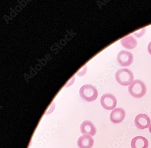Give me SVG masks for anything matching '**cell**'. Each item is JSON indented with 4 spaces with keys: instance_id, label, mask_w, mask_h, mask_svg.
I'll use <instances>...</instances> for the list:
<instances>
[{
    "instance_id": "3",
    "label": "cell",
    "mask_w": 151,
    "mask_h": 148,
    "mask_svg": "<svg viewBox=\"0 0 151 148\" xmlns=\"http://www.w3.org/2000/svg\"><path fill=\"white\" fill-rule=\"evenodd\" d=\"M80 94L83 100L91 102L96 100L98 93L97 90L94 86L90 84H86L80 89Z\"/></svg>"
},
{
    "instance_id": "4",
    "label": "cell",
    "mask_w": 151,
    "mask_h": 148,
    "mask_svg": "<svg viewBox=\"0 0 151 148\" xmlns=\"http://www.w3.org/2000/svg\"><path fill=\"white\" fill-rule=\"evenodd\" d=\"M117 59L120 66L128 67L133 63L134 55L129 51L122 50L118 53Z\"/></svg>"
},
{
    "instance_id": "5",
    "label": "cell",
    "mask_w": 151,
    "mask_h": 148,
    "mask_svg": "<svg viewBox=\"0 0 151 148\" xmlns=\"http://www.w3.org/2000/svg\"><path fill=\"white\" fill-rule=\"evenodd\" d=\"M102 107L107 110H112L116 107L117 99L114 95L106 93L102 95L100 100Z\"/></svg>"
},
{
    "instance_id": "8",
    "label": "cell",
    "mask_w": 151,
    "mask_h": 148,
    "mask_svg": "<svg viewBox=\"0 0 151 148\" xmlns=\"http://www.w3.org/2000/svg\"><path fill=\"white\" fill-rule=\"evenodd\" d=\"M81 131L83 134L93 136L96 134V129L93 123L89 121H85L81 125Z\"/></svg>"
},
{
    "instance_id": "2",
    "label": "cell",
    "mask_w": 151,
    "mask_h": 148,
    "mask_svg": "<svg viewBox=\"0 0 151 148\" xmlns=\"http://www.w3.org/2000/svg\"><path fill=\"white\" fill-rule=\"evenodd\" d=\"M115 78L119 84L123 86H128L134 82V74L129 69H119L115 74Z\"/></svg>"
},
{
    "instance_id": "7",
    "label": "cell",
    "mask_w": 151,
    "mask_h": 148,
    "mask_svg": "<svg viewBox=\"0 0 151 148\" xmlns=\"http://www.w3.org/2000/svg\"><path fill=\"white\" fill-rule=\"evenodd\" d=\"M126 112L124 109L122 108H115L110 114V120L114 124H119L124 120Z\"/></svg>"
},
{
    "instance_id": "10",
    "label": "cell",
    "mask_w": 151,
    "mask_h": 148,
    "mask_svg": "<svg viewBox=\"0 0 151 148\" xmlns=\"http://www.w3.org/2000/svg\"><path fill=\"white\" fill-rule=\"evenodd\" d=\"M121 44L126 49L132 50L137 46V42L133 36L129 35L126 36L121 40Z\"/></svg>"
},
{
    "instance_id": "11",
    "label": "cell",
    "mask_w": 151,
    "mask_h": 148,
    "mask_svg": "<svg viewBox=\"0 0 151 148\" xmlns=\"http://www.w3.org/2000/svg\"><path fill=\"white\" fill-rule=\"evenodd\" d=\"M132 148H148V142L145 138L141 136L135 137L132 140Z\"/></svg>"
},
{
    "instance_id": "1",
    "label": "cell",
    "mask_w": 151,
    "mask_h": 148,
    "mask_svg": "<svg viewBox=\"0 0 151 148\" xmlns=\"http://www.w3.org/2000/svg\"><path fill=\"white\" fill-rule=\"evenodd\" d=\"M147 90L146 84L138 79L134 81L128 88V91L130 95L137 99L143 97L146 94Z\"/></svg>"
},
{
    "instance_id": "12",
    "label": "cell",
    "mask_w": 151,
    "mask_h": 148,
    "mask_svg": "<svg viewBox=\"0 0 151 148\" xmlns=\"http://www.w3.org/2000/svg\"><path fill=\"white\" fill-rule=\"evenodd\" d=\"M147 50H148V51L149 54L151 55V41L149 43V44H148V47H147Z\"/></svg>"
},
{
    "instance_id": "13",
    "label": "cell",
    "mask_w": 151,
    "mask_h": 148,
    "mask_svg": "<svg viewBox=\"0 0 151 148\" xmlns=\"http://www.w3.org/2000/svg\"><path fill=\"white\" fill-rule=\"evenodd\" d=\"M149 132L150 133V134H151V124L150 125V126L149 127Z\"/></svg>"
},
{
    "instance_id": "9",
    "label": "cell",
    "mask_w": 151,
    "mask_h": 148,
    "mask_svg": "<svg viewBox=\"0 0 151 148\" xmlns=\"http://www.w3.org/2000/svg\"><path fill=\"white\" fill-rule=\"evenodd\" d=\"M77 143L79 148H92L94 140L90 135L85 134L78 139Z\"/></svg>"
},
{
    "instance_id": "6",
    "label": "cell",
    "mask_w": 151,
    "mask_h": 148,
    "mask_svg": "<svg viewBox=\"0 0 151 148\" xmlns=\"http://www.w3.org/2000/svg\"><path fill=\"white\" fill-rule=\"evenodd\" d=\"M134 124L136 127L138 129H145L150 126L151 120L147 115L143 114H139L136 117Z\"/></svg>"
}]
</instances>
